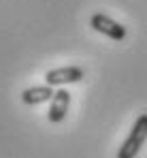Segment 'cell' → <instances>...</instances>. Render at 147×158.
Returning a JSON list of instances; mask_svg holds the SVG:
<instances>
[{"mask_svg":"<svg viewBox=\"0 0 147 158\" xmlns=\"http://www.w3.org/2000/svg\"><path fill=\"white\" fill-rule=\"evenodd\" d=\"M147 141V113H141L132 128L128 132V137L124 139V143L117 150V158H137V154L141 152L143 143Z\"/></svg>","mask_w":147,"mask_h":158,"instance_id":"1","label":"cell"},{"mask_svg":"<svg viewBox=\"0 0 147 158\" xmlns=\"http://www.w3.org/2000/svg\"><path fill=\"white\" fill-rule=\"evenodd\" d=\"M90 26L94 28L96 32L109 36L111 41H124V39L128 36L126 26H122V24L115 22V19H111V17L104 15V13H94V15L90 17Z\"/></svg>","mask_w":147,"mask_h":158,"instance_id":"2","label":"cell"},{"mask_svg":"<svg viewBox=\"0 0 147 158\" xmlns=\"http://www.w3.org/2000/svg\"><path fill=\"white\" fill-rule=\"evenodd\" d=\"M85 77V71L81 66H60L51 69L45 73V83L47 85H66V83H79Z\"/></svg>","mask_w":147,"mask_h":158,"instance_id":"3","label":"cell"},{"mask_svg":"<svg viewBox=\"0 0 147 158\" xmlns=\"http://www.w3.org/2000/svg\"><path fill=\"white\" fill-rule=\"evenodd\" d=\"M49 111H47V120L51 124H60L66 113H68V107H71V92L66 90H55L53 98L49 101Z\"/></svg>","mask_w":147,"mask_h":158,"instance_id":"4","label":"cell"},{"mask_svg":"<svg viewBox=\"0 0 147 158\" xmlns=\"http://www.w3.org/2000/svg\"><path fill=\"white\" fill-rule=\"evenodd\" d=\"M53 94H55V90H53V85H32V88H26L24 92H22V103L28 107H36V105H43V103H47L53 98Z\"/></svg>","mask_w":147,"mask_h":158,"instance_id":"5","label":"cell"}]
</instances>
